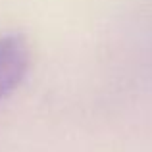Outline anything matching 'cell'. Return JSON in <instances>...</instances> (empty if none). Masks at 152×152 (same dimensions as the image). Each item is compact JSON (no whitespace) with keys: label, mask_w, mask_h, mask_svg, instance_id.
<instances>
[{"label":"cell","mask_w":152,"mask_h":152,"mask_svg":"<svg viewBox=\"0 0 152 152\" xmlns=\"http://www.w3.org/2000/svg\"><path fill=\"white\" fill-rule=\"evenodd\" d=\"M29 60V45L21 35L0 37V102L21 85Z\"/></svg>","instance_id":"cell-1"}]
</instances>
